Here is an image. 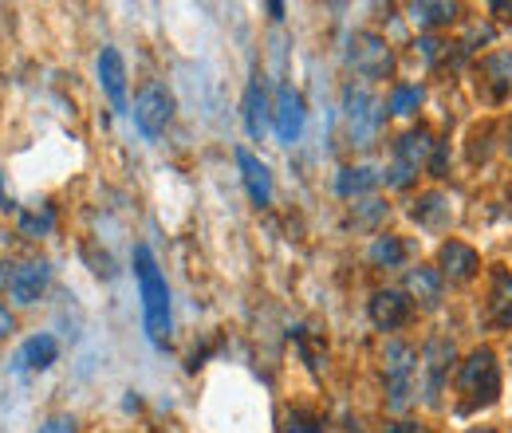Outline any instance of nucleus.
<instances>
[{"label":"nucleus","mask_w":512,"mask_h":433,"mask_svg":"<svg viewBox=\"0 0 512 433\" xmlns=\"http://www.w3.org/2000/svg\"><path fill=\"white\" fill-rule=\"evenodd\" d=\"M56 355H60V343L52 335H32L16 355V371H48Z\"/></svg>","instance_id":"nucleus-16"},{"label":"nucleus","mask_w":512,"mask_h":433,"mask_svg":"<svg viewBox=\"0 0 512 433\" xmlns=\"http://www.w3.org/2000/svg\"><path fill=\"white\" fill-rule=\"evenodd\" d=\"M347 63H351L363 79H386L390 67H394V56H390L383 36H375V32H355V36L347 40Z\"/></svg>","instance_id":"nucleus-6"},{"label":"nucleus","mask_w":512,"mask_h":433,"mask_svg":"<svg viewBox=\"0 0 512 433\" xmlns=\"http://www.w3.org/2000/svg\"><path fill=\"white\" fill-rule=\"evenodd\" d=\"M379 182H383V174L375 166H343L339 178H335V189H339V197H363Z\"/></svg>","instance_id":"nucleus-18"},{"label":"nucleus","mask_w":512,"mask_h":433,"mask_svg":"<svg viewBox=\"0 0 512 433\" xmlns=\"http://www.w3.org/2000/svg\"><path fill=\"white\" fill-rule=\"evenodd\" d=\"M12 327H16V319H12V311L0 304V339H8L12 335Z\"/></svg>","instance_id":"nucleus-28"},{"label":"nucleus","mask_w":512,"mask_h":433,"mask_svg":"<svg viewBox=\"0 0 512 433\" xmlns=\"http://www.w3.org/2000/svg\"><path fill=\"white\" fill-rule=\"evenodd\" d=\"M457 394H461V414H477L489 410L501 398V363L493 355V347H477L461 371H457Z\"/></svg>","instance_id":"nucleus-2"},{"label":"nucleus","mask_w":512,"mask_h":433,"mask_svg":"<svg viewBox=\"0 0 512 433\" xmlns=\"http://www.w3.org/2000/svg\"><path fill=\"white\" fill-rule=\"evenodd\" d=\"M406 288H410V296H418L426 308H438V304H442V272H434V268H414L410 280H406Z\"/></svg>","instance_id":"nucleus-20"},{"label":"nucleus","mask_w":512,"mask_h":433,"mask_svg":"<svg viewBox=\"0 0 512 433\" xmlns=\"http://www.w3.org/2000/svg\"><path fill=\"white\" fill-rule=\"evenodd\" d=\"M410 16H414V24H422V28H442V24H453V20H457V4H430V0H422V4L410 8Z\"/></svg>","instance_id":"nucleus-22"},{"label":"nucleus","mask_w":512,"mask_h":433,"mask_svg":"<svg viewBox=\"0 0 512 433\" xmlns=\"http://www.w3.org/2000/svg\"><path fill=\"white\" fill-rule=\"evenodd\" d=\"M320 418L312 414V410H304V406H296V410H288V433H320Z\"/></svg>","instance_id":"nucleus-26"},{"label":"nucleus","mask_w":512,"mask_h":433,"mask_svg":"<svg viewBox=\"0 0 512 433\" xmlns=\"http://www.w3.org/2000/svg\"><path fill=\"white\" fill-rule=\"evenodd\" d=\"M134 276H138V292H142V315H146V335L154 347H166L170 343V288H166V276L158 272V260L146 245L134 248Z\"/></svg>","instance_id":"nucleus-1"},{"label":"nucleus","mask_w":512,"mask_h":433,"mask_svg":"<svg viewBox=\"0 0 512 433\" xmlns=\"http://www.w3.org/2000/svg\"><path fill=\"white\" fill-rule=\"evenodd\" d=\"M481 268V256L461 241H449L442 245V280H453V284H469Z\"/></svg>","instance_id":"nucleus-13"},{"label":"nucleus","mask_w":512,"mask_h":433,"mask_svg":"<svg viewBox=\"0 0 512 433\" xmlns=\"http://www.w3.org/2000/svg\"><path fill=\"white\" fill-rule=\"evenodd\" d=\"M489 323H493V327H512V272L509 268H493Z\"/></svg>","instance_id":"nucleus-15"},{"label":"nucleus","mask_w":512,"mask_h":433,"mask_svg":"<svg viewBox=\"0 0 512 433\" xmlns=\"http://www.w3.org/2000/svg\"><path fill=\"white\" fill-rule=\"evenodd\" d=\"M99 83L107 91V99L115 103V111H127V63L119 48H103L99 56Z\"/></svg>","instance_id":"nucleus-12"},{"label":"nucleus","mask_w":512,"mask_h":433,"mask_svg":"<svg viewBox=\"0 0 512 433\" xmlns=\"http://www.w3.org/2000/svg\"><path fill=\"white\" fill-rule=\"evenodd\" d=\"M386 394L390 410H406L414 402V371H418V351L410 343H386Z\"/></svg>","instance_id":"nucleus-5"},{"label":"nucleus","mask_w":512,"mask_h":433,"mask_svg":"<svg viewBox=\"0 0 512 433\" xmlns=\"http://www.w3.org/2000/svg\"><path fill=\"white\" fill-rule=\"evenodd\" d=\"M410 315H414V300L398 288H383L371 296V319L379 331H398L402 323H410Z\"/></svg>","instance_id":"nucleus-10"},{"label":"nucleus","mask_w":512,"mask_h":433,"mask_svg":"<svg viewBox=\"0 0 512 433\" xmlns=\"http://www.w3.org/2000/svg\"><path fill=\"white\" fill-rule=\"evenodd\" d=\"M386 433H426V430H422L418 422H394V426H390Z\"/></svg>","instance_id":"nucleus-29"},{"label":"nucleus","mask_w":512,"mask_h":433,"mask_svg":"<svg viewBox=\"0 0 512 433\" xmlns=\"http://www.w3.org/2000/svg\"><path fill=\"white\" fill-rule=\"evenodd\" d=\"M453 363V343L449 339H430L426 343V374H430V402L438 398L442 382H446V371Z\"/></svg>","instance_id":"nucleus-19"},{"label":"nucleus","mask_w":512,"mask_h":433,"mask_svg":"<svg viewBox=\"0 0 512 433\" xmlns=\"http://www.w3.org/2000/svg\"><path fill=\"white\" fill-rule=\"evenodd\" d=\"M434 138H430V130L426 126H418V130H406L398 142H394V162H390V170H386V182L394 189H406L414 178H418V170L430 162V154H434Z\"/></svg>","instance_id":"nucleus-4"},{"label":"nucleus","mask_w":512,"mask_h":433,"mask_svg":"<svg viewBox=\"0 0 512 433\" xmlns=\"http://www.w3.org/2000/svg\"><path fill=\"white\" fill-rule=\"evenodd\" d=\"M40 433H75V422L71 418H52V422H44Z\"/></svg>","instance_id":"nucleus-27"},{"label":"nucleus","mask_w":512,"mask_h":433,"mask_svg":"<svg viewBox=\"0 0 512 433\" xmlns=\"http://www.w3.org/2000/svg\"><path fill=\"white\" fill-rule=\"evenodd\" d=\"M473 433H493V430H473Z\"/></svg>","instance_id":"nucleus-31"},{"label":"nucleus","mask_w":512,"mask_h":433,"mask_svg":"<svg viewBox=\"0 0 512 433\" xmlns=\"http://www.w3.org/2000/svg\"><path fill=\"white\" fill-rule=\"evenodd\" d=\"M272 123H276V138H280L284 146H292V142L304 134L308 111H304V99H300L296 87H280L276 107H272Z\"/></svg>","instance_id":"nucleus-9"},{"label":"nucleus","mask_w":512,"mask_h":433,"mask_svg":"<svg viewBox=\"0 0 512 433\" xmlns=\"http://www.w3.org/2000/svg\"><path fill=\"white\" fill-rule=\"evenodd\" d=\"M237 166H241V178H245V189H249L253 205H268L272 201V174H268V166L256 154H249L245 146L237 150Z\"/></svg>","instance_id":"nucleus-14"},{"label":"nucleus","mask_w":512,"mask_h":433,"mask_svg":"<svg viewBox=\"0 0 512 433\" xmlns=\"http://www.w3.org/2000/svg\"><path fill=\"white\" fill-rule=\"evenodd\" d=\"M48 276H52V268L44 264V260H28V264H16L8 276H4V288H8V296L16 300V304H36L40 296H44V288H48Z\"/></svg>","instance_id":"nucleus-8"},{"label":"nucleus","mask_w":512,"mask_h":433,"mask_svg":"<svg viewBox=\"0 0 512 433\" xmlns=\"http://www.w3.org/2000/svg\"><path fill=\"white\" fill-rule=\"evenodd\" d=\"M52 225H56V213H52V209L24 213V217H20V233H24V237H44V233H52Z\"/></svg>","instance_id":"nucleus-25"},{"label":"nucleus","mask_w":512,"mask_h":433,"mask_svg":"<svg viewBox=\"0 0 512 433\" xmlns=\"http://www.w3.org/2000/svg\"><path fill=\"white\" fill-rule=\"evenodd\" d=\"M402 260H406V245L398 237H390V233L371 245V264H379V268H398Z\"/></svg>","instance_id":"nucleus-23"},{"label":"nucleus","mask_w":512,"mask_h":433,"mask_svg":"<svg viewBox=\"0 0 512 433\" xmlns=\"http://www.w3.org/2000/svg\"><path fill=\"white\" fill-rule=\"evenodd\" d=\"M386 107L367 91V87H347L343 95V130L351 138V146H371L383 130Z\"/></svg>","instance_id":"nucleus-3"},{"label":"nucleus","mask_w":512,"mask_h":433,"mask_svg":"<svg viewBox=\"0 0 512 433\" xmlns=\"http://www.w3.org/2000/svg\"><path fill=\"white\" fill-rule=\"evenodd\" d=\"M481 91L489 103H505L512 95V52H493L481 60Z\"/></svg>","instance_id":"nucleus-11"},{"label":"nucleus","mask_w":512,"mask_h":433,"mask_svg":"<svg viewBox=\"0 0 512 433\" xmlns=\"http://www.w3.org/2000/svg\"><path fill=\"white\" fill-rule=\"evenodd\" d=\"M509 154H512V126H509Z\"/></svg>","instance_id":"nucleus-30"},{"label":"nucleus","mask_w":512,"mask_h":433,"mask_svg":"<svg viewBox=\"0 0 512 433\" xmlns=\"http://www.w3.org/2000/svg\"><path fill=\"white\" fill-rule=\"evenodd\" d=\"M170 123H174V95H170L162 83H150V87L134 99V126H138L146 138H158V134H166Z\"/></svg>","instance_id":"nucleus-7"},{"label":"nucleus","mask_w":512,"mask_h":433,"mask_svg":"<svg viewBox=\"0 0 512 433\" xmlns=\"http://www.w3.org/2000/svg\"><path fill=\"white\" fill-rule=\"evenodd\" d=\"M410 217H414L418 225H426V229H442L449 221V201L442 193H426V197L410 209Z\"/></svg>","instance_id":"nucleus-21"},{"label":"nucleus","mask_w":512,"mask_h":433,"mask_svg":"<svg viewBox=\"0 0 512 433\" xmlns=\"http://www.w3.org/2000/svg\"><path fill=\"white\" fill-rule=\"evenodd\" d=\"M418 107H422V87H394L390 91V103H386L390 115H414Z\"/></svg>","instance_id":"nucleus-24"},{"label":"nucleus","mask_w":512,"mask_h":433,"mask_svg":"<svg viewBox=\"0 0 512 433\" xmlns=\"http://www.w3.org/2000/svg\"><path fill=\"white\" fill-rule=\"evenodd\" d=\"M241 111H245V130H249V138H264V130H268V111H272L264 83H256L253 79V83L245 87V103H241Z\"/></svg>","instance_id":"nucleus-17"}]
</instances>
